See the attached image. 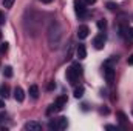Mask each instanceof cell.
Wrapping results in <instances>:
<instances>
[{
    "instance_id": "cell-1",
    "label": "cell",
    "mask_w": 133,
    "mask_h": 131,
    "mask_svg": "<svg viewBox=\"0 0 133 131\" xmlns=\"http://www.w3.org/2000/svg\"><path fill=\"white\" fill-rule=\"evenodd\" d=\"M61 39H62V26L57 22H54V23H51V26L48 30V43H50V48L51 49L57 48L59 43H61Z\"/></svg>"
},
{
    "instance_id": "cell-2",
    "label": "cell",
    "mask_w": 133,
    "mask_h": 131,
    "mask_svg": "<svg viewBox=\"0 0 133 131\" xmlns=\"http://www.w3.org/2000/svg\"><path fill=\"white\" fill-rule=\"evenodd\" d=\"M74 11H76V14H77L79 19H85L88 16L87 3L84 0H74Z\"/></svg>"
},
{
    "instance_id": "cell-3",
    "label": "cell",
    "mask_w": 133,
    "mask_h": 131,
    "mask_svg": "<svg viewBox=\"0 0 133 131\" xmlns=\"http://www.w3.org/2000/svg\"><path fill=\"white\" fill-rule=\"evenodd\" d=\"M104 77H105V80H107L108 85L113 83V80H115V69H113V66L104 65Z\"/></svg>"
},
{
    "instance_id": "cell-4",
    "label": "cell",
    "mask_w": 133,
    "mask_h": 131,
    "mask_svg": "<svg viewBox=\"0 0 133 131\" xmlns=\"http://www.w3.org/2000/svg\"><path fill=\"white\" fill-rule=\"evenodd\" d=\"M105 42H107V35L104 33H99L95 39H93V45H95L96 49H102L104 45H105Z\"/></svg>"
},
{
    "instance_id": "cell-5",
    "label": "cell",
    "mask_w": 133,
    "mask_h": 131,
    "mask_svg": "<svg viewBox=\"0 0 133 131\" xmlns=\"http://www.w3.org/2000/svg\"><path fill=\"white\" fill-rule=\"evenodd\" d=\"M66 79H68V82H70L71 85H76V82H77V79H79V74L76 72V69H74L73 66L66 69Z\"/></svg>"
},
{
    "instance_id": "cell-6",
    "label": "cell",
    "mask_w": 133,
    "mask_h": 131,
    "mask_svg": "<svg viewBox=\"0 0 133 131\" xmlns=\"http://www.w3.org/2000/svg\"><path fill=\"white\" fill-rule=\"evenodd\" d=\"M88 34H90V28H88L87 25H81V26L77 28V37H79L81 40L87 39V37H88Z\"/></svg>"
},
{
    "instance_id": "cell-7",
    "label": "cell",
    "mask_w": 133,
    "mask_h": 131,
    "mask_svg": "<svg viewBox=\"0 0 133 131\" xmlns=\"http://www.w3.org/2000/svg\"><path fill=\"white\" fill-rule=\"evenodd\" d=\"M25 130H30V131H40L42 130V125L36 120H30L25 123Z\"/></svg>"
},
{
    "instance_id": "cell-8",
    "label": "cell",
    "mask_w": 133,
    "mask_h": 131,
    "mask_svg": "<svg viewBox=\"0 0 133 131\" xmlns=\"http://www.w3.org/2000/svg\"><path fill=\"white\" fill-rule=\"evenodd\" d=\"M76 56H77V57H79L81 60L87 57V48H85V45L79 43V45L76 46Z\"/></svg>"
},
{
    "instance_id": "cell-9",
    "label": "cell",
    "mask_w": 133,
    "mask_h": 131,
    "mask_svg": "<svg viewBox=\"0 0 133 131\" xmlns=\"http://www.w3.org/2000/svg\"><path fill=\"white\" fill-rule=\"evenodd\" d=\"M14 99H16L17 102H23V99H25V93H23L22 86H16V88H14Z\"/></svg>"
},
{
    "instance_id": "cell-10",
    "label": "cell",
    "mask_w": 133,
    "mask_h": 131,
    "mask_svg": "<svg viewBox=\"0 0 133 131\" xmlns=\"http://www.w3.org/2000/svg\"><path fill=\"white\" fill-rule=\"evenodd\" d=\"M54 105L57 106V110L61 111V110H64V106L66 105V96H61V97L56 99V102H54Z\"/></svg>"
},
{
    "instance_id": "cell-11",
    "label": "cell",
    "mask_w": 133,
    "mask_h": 131,
    "mask_svg": "<svg viewBox=\"0 0 133 131\" xmlns=\"http://www.w3.org/2000/svg\"><path fill=\"white\" fill-rule=\"evenodd\" d=\"M56 122H57V130H65L66 127H68V120H66V117H59Z\"/></svg>"
},
{
    "instance_id": "cell-12",
    "label": "cell",
    "mask_w": 133,
    "mask_h": 131,
    "mask_svg": "<svg viewBox=\"0 0 133 131\" xmlns=\"http://www.w3.org/2000/svg\"><path fill=\"white\" fill-rule=\"evenodd\" d=\"M9 96V86L8 85H0V97H8Z\"/></svg>"
},
{
    "instance_id": "cell-13",
    "label": "cell",
    "mask_w": 133,
    "mask_h": 131,
    "mask_svg": "<svg viewBox=\"0 0 133 131\" xmlns=\"http://www.w3.org/2000/svg\"><path fill=\"white\" fill-rule=\"evenodd\" d=\"M30 96L33 99L39 97V86H37V85H31V86H30Z\"/></svg>"
},
{
    "instance_id": "cell-14",
    "label": "cell",
    "mask_w": 133,
    "mask_h": 131,
    "mask_svg": "<svg viewBox=\"0 0 133 131\" xmlns=\"http://www.w3.org/2000/svg\"><path fill=\"white\" fill-rule=\"evenodd\" d=\"M84 93H85L84 86H77V88H74V97L76 99H81L82 96H84Z\"/></svg>"
},
{
    "instance_id": "cell-15",
    "label": "cell",
    "mask_w": 133,
    "mask_h": 131,
    "mask_svg": "<svg viewBox=\"0 0 133 131\" xmlns=\"http://www.w3.org/2000/svg\"><path fill=\"white\" fill-rule=\"evenodd\" d=\"M3 76L8 77V79L12 77V68H11V66H5V68H3Z\"/></svg>"
},
{
    "instance_id": "cell-16",
    "label": "cell",
    "mask_w": 133,
    "mask_h": 131,
    "mask_svg": "<svg viewBox=\"0 0 133 131\" xmlns=\"http://www.w3.org/2000/svg\"><path fill=\"white\" fill-rule=\"evenodd\" d=\"M57 111H59V110H57V106L53 103V105H51V106L46 110V114H48V116H51V114H54V113H57Z\"/></svg>"
},
{
    "instance_id": "cell-17",
    "label": "cell",
    "mask_w": 133,
    "mask_h": 131,
    "mask_svg": "<svg viewBox=\"0 0 133 131\" xmlns=\"http://www.w3.org/2000/svg\"><path fill=\"white\" fill-rule=\"evenodd\" d=\"M107 8H108L110 11H116V9H118L119 6H118L116 3H113V2H108V3H107Z\"/></svg>"
},
{
    "instance_id": "cell-18",
    "label": "cell",
    "mask_w": 133,
    "mask_h": 131,
    "mask_svg": "<svg viewBox=\"0 0 133 131\" xmlns=\"http://www.w3.org/2000/svg\"><path fill=\"white\" fill-rule=\"evenodd\" d=\"M98 28H99L101 31H104V30L107 28V22H105L104 19H102V20H99V22H98Z\"/></svg>"
},
{
    "instance_id": "cell-19",
    "label": "cell",
    "mask_w": 133,
    "mask_h": 131,
    "mask_svg": "<svg viewBox=\"0 0 133 131\" xmlns=\"http://www.w3.org/2000/svg\"><path fill=\"white\" fill-rule=\"evenodd\" d=\"M12 3H14V0H3V2H2V5H3L5 8H11Z\"/></svg>"
},
{
    "instance_id": "cell-20",
    "label": "cell",
    "mask_w": 133,
    "mask_h": 131,
    "mask_svg": "<svg viewBox=\"0 0 133 131\" xmlns=\"http://www.w3.org/2000/svg\"><path fill=\"white\" fill-rule=\"evenodd\" d=\"M118 117H119V120H121L122 123H124V122H127V116H125L124 113H121V111H119V113H118Z\"/></svg>"
},
{
    "instance_id": "cell-21",
    "label": "cell",
    "mask_w": 133,
    "mask_h": 131,
    "mask_svg": "<svg viewBox=\"0 0 133 131\" xmlns=\"http://www.w3.org/2000/svg\"><path fill=\"white\" fill-rule=\"evenodd\" d=\"M73 68H74V69H76V72H77V74H79V76H81V74H82V66L79 65V63H74V65H73Z\"/></svg>"
},
{
    "instance_id": "cell-22",
    "label": "cell",
    "mask_w": 133,
    "mask_h": 131,
    "mask_svg": "<svg viewBox=\"0 0 133 131\" xmlns=\"http://www.w3.org/2000/svg\"><path fill=\"white\" fill-rule=\"evenodd\" d=\"M6 49H8V43L5 42V43H2V45H0V53H5Z\"/></svg>"
},
{
    "instance_id": "cell-23",
    "label": "cell",
    "mask_w": 133,
    "mask_h": 131,
    "mask_svg": "<svg viewBox=\"0 0 133 131\" xmlns=\"http://www.w3.org/2000/svg\"><path fill=\"white\" fill-rule=\"evenodd\" d=\"M71 56H73V46H70V49H68V53H66V60H70L71 59Z\"/></svg>"
},
{
    "instance_id": "cell-24",
    "label": "cell",
    "mask_w": 133,
    "mask_h": 131,
    "mask_svg": "<svg viewBox=\"0 0 133 131\" xmlns=\"http://www.w3.org/2000/svg\"><path fill=\"white\" fill-rule=\"evenodd\" d=\"M48 127H50V128H51V130H57V122H53V120H51V122H50V125H48Z\"/></svg>"
},
{
    "instance_id": "cell-25",
    "label": "cell",
    "mask_w": 133,
    "mask_h": 131,
    "mask_svg": "<svg viewBox=\"0 0 133 131\" xmlns=\"http://www.w3.org/2000/svg\"><path fill=\"white\" fill-rule=\"evenodd\" d=\"M3 23H5V14L0 11V25H3Z\"/></svg>"
},
{
    "instance_id": "cell-26",
    "label": "cell",
    "mask_w": 133,
    "mask_h": 131,
    "mask_svg": "<svg viewBox=\"0 0 133 131\" xmlns=\"http://www.w3.org/2000/svg\"><path fill=\"white\" fill-rule=\"evenodd\" d=\"M54 88H56V83H54V82H51V83L48 85V90H54Z\"/></svg>"
},
{
    "instance_id": "cell-27",
    "label": "cell",
    "mask_w": 133,
    "mask_h": 131,
    "mask_svg": "<svg viewBox=\"0 0 133 131\" xmlns=\"http://www.w3.org/2000/svg\"><path fill=\"white\" fill-rule=\"evenodd\" d=\"M84 2H85L87 5H95V3H96V0H84Z\"/></svg>"
},
{
    "instance_id": "cell-28",
    "label": "cell",
    "mask_w": 133,
    "mask_h": 131,
    "mask_svg": "<svg viewBox=\"0 0 133 131\" xmlns=\"http://www.w3.org/2000/svg\"><path fill=\"white\" fill-rule=\"evenodd\" d=\"M105 128H107V130H118V128H116V127H115V125H107V127H105Z\"/></svg>"
},
{
    "instance_id": "cell-29",
    "label": "cell",
    "mask_w": 133,
    "mask_h": 131,
    "mask_svg": "<svg viewBox=\"0 0 133 131\" xmlns=\"http://www.w3.org/2000/svg\"><path fill=\"white\" fill-rule=\"evenodd\" d=\"M127 62H129V65H133V54L129 57V60H127Z\"/></svg>"
},
{
    "instance_id": "cell-30",
    "label": "cell",
    "mask_w": 133,
    "mask_h": 131,
    "mask_svg": "<svg viewBox=\"0 0 133 131\" xmlns=\"http://www.w3.org/2000/svg\"><path fill=\"white\" fill-rule=\"evenodd\" d=\"M129 37L133 39V28H129Z\"/></svg>"
},
{
    "instance_id": "cell-31",
    "label": "cell",
    "mask_w": 133,
    "mask_h": 131,
    "mask_svg": "<svg viewBox=\"0 0 133 131\" xmlns=\"http://www.w3.org/2000/svg\"><path fill=\"white\" fill-rule=\"evenodd\" d=\"M101 113H102V114H108V110H107V108H104V110H101Z\"/></svg>"
},
{
    "instance_id": "cell-32",
    "label": "cell",
    "mask_w": 133,
    "mask_h": 131,
    "mask_svg": "<svg viewBox=\"0 0 133 131\" xmlns=\"http://www.w3.org/2000/svg\"><path fill=\"white\" fill-rule=\"evenodd\" d=\"M3 106H5V102H3V100L0 99V108H3Z\"/></svg>"
},
{
    "instance_id": "cell-33",
    "label": "cell",
    "mask_w": 133,
    "mask_h": 131,
    "mask_svg": "<svg viewBox=\"0 0 133 131\" xmlns=\"http://www.w3.org/2000/svg\"><path fill=\"white\" fill-rule=\"evenodd\" d=\"M40 2H42V3H51L53 0H40Z\"/></svg>"
},
{
    "instance_id": "cell-34",
    "label": "cell",
    "mask_w": 133,
    "mask_h": 131,
    "mask_svg": "<svg viewBox=\"0 0 133 131\" xmlns=\"http://www.w3.org/2000/svg\"><path fill=\"white\" fill-rule=\"evenodd\" d=\"M0 39H2V31H0Z\"/></svg>"
}]
</instances>
